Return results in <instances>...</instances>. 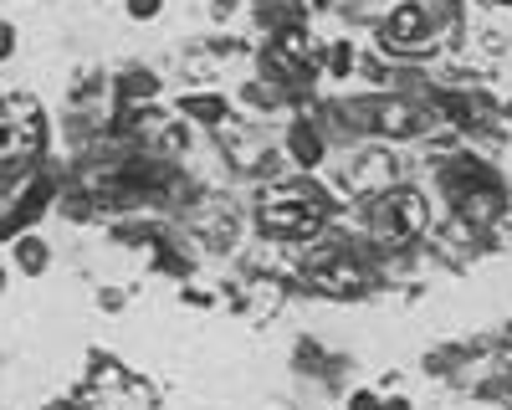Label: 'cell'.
<instances>
[{"label":"cell","mask_w":512,"mask_h":410,"mask_svg":"<svg viewBox=\"0 0 512 410\" xmlns=\"http://www.w3.org/2000/svg\"><path fill=\"white\" fill-rule=\"evenodd\" d=\"M256 216H262V231H272V236H287V241L313 236L328 221V195L313 180H282V185L262 190Z\"/></svg>","instance_id":"obj_1"},{"label":"cell","mask_w":512,"mask_h":410,"mask_svg":"<svg viewBox=\"0 0 512 410\" xmlns=\"http://www.w3.org/2000/svg\"><path fill=\"white\" fill-rule=\"evenodd\" d=\"M436 41H441V21H436L431 0H405L384 21V52H395V57H425V52H436Z\"/></svg>","instance_id":"obj_2"},{"label":"cell","mask_w":512,"mask_h":410,"mask_svg":"<svg viewBox=\"0 0 512 410\" xmlns=\"http://www.w3.org/2000/svg\"><path fill=\"white\" fill-rule=\"evenodd\" d=\"M47 144V118L31 98H6L0 103V159L11 154H36Z\"/></svg>","instance_id":"obj_3"},{"label":"cell","mask_w":512,"mask_h":410,"mask_svg":"<svg viewBox=\"0 0 512 410\" xmlns=\"http://www.w3.org/2000/svg\"><path fill=\"white\" fill-rule=\"evenodd\" d=\"M52 180L47 175H41V180H31L21 195H16V205H11V211L6 216H0V241H16L21 231H31V221L41 216V211H47V205H52Z\"/></svg>","instance_id":"obj_4"},{"label":"cell","mask_w":512,"mask_h":410,"mask_svg":"<svg viewBox=\"0 0 512 410\" xmlns=\"http://www.w3.org/2000/svg\"><path fill=\"white\" fill-rule=\"evenodd\" d=\"M287 154H292V164H303V170H318V164L328 159V144L318 134V123L297 118L292 129H287Z\"/></svg>","instance_id":"obj_5"},{"label":"cell","mask_w":512,"mask_h":410,"mask_svg":"<svg viewBox=\"0 0 512 410\" xmlns=\"http://www.w3.org/2000/svg\"><path fill=\"white\" fill-rule=\"evenodd\" d=\"M379 216L390 221L400 236H410V231H420V226H425V200H420L415 190H395V195H384Z\"/></svg>","instance_id":"obj_6"},{"label":"cell","mask_w":512,"mask_h":410,"mask_svg":"<svg viewBox=\"0 0 512 410\" xmlns=\"http://www.w3.org/2000/svg\"><path fill=\"white\" fill-rule=\"evenodd\" d=\"M180 113L185 118H195V123H205V129H216V123H226V98L221 93H185L180 98Z\"/></svg>","instance_id":"obj_7"},{"label":"cell","mask_w":512,"mask_h":410,"mask_svg":"<svg viewBox=\"0 0 512 410\" xmlns=\"http://www.w3.org/2000/svg\"><path fill=\"white\" fill-rule=\"evenodd\" d=\"M16 267L26 272V277H41L52 267V252H47V241H41L36 231H21L16 236Z\"/></svg>","instance_id":"obj_8"},{"label":"cell","mask_w":512,"mask_h":410,"mask_svg":"<svg viewBox=\"0 0 512 410\" xmlns=\"http://www.w3.org/2000/svg\"><path fill=\"white\" fill-rule=\"evenodd\" d=\"M379 129H384V134H410V129H415V113H410L405 103H384V108H379Z\"/></svg>","instance_id":"obj_9"},{"label":"cell","mask_w":512,"mask_h":410,"mask_svg":"<svg viewBox=\"0 0 512 410\" xmlns=\"http://www.w3.org/2000/svg\"><path fill=\"white\" fill-rule=\"evenodd\" d=\"M328 72L333 77H349L354 72V47H349V41H328Z\"/></svg>","instance_id":"obj_10"},{"label":"cell","mask_w":512,"mask_h":410,"mask_svg":"<svg viewBox=\"0 0 512 410\" xmlns=\"http://www.w3.org/2000/svg\"><path fill=\"white\" fill-rule=\"evenodd\" d=\"M118 88H123V98H149L154 93V77L149 72H123Z\"/></svg>","instance_id":"obj_11"},{"label":"cell","mask_w":512,"mask_h":410,"mask_svg":"<svg viewBox=\"0 0 512 410\" xmlns=\"http://www.w3.org/2000/svg\"><path fill=\"white\" fill-rule=\"evenodd\" d=\"M123 11L134 16V21H154L164 11V0H123Z\"/></svg>","instance_id":"obj_12"},{"label":"cell","mask_w":512,"mask_h":410,"mask_svg":"<svg viewBox=\"0 0 512 410\" xmlns=\"http://www.w3.org/2000/svg\"><path fill=\"white\" fill-rule=\"evenodd\" d=\"M441 108H446L451 118H461V129H472V108H466V98H451V93H446Z\"/></svg>","instance_id":"obj_13"},{"label":"cell","mask_w":512,"mask_h":410,"mask_svg":"<svg viewBox=\"0 0 512 410\" xmlns=\"http://www.w3.org/2000/svg\"><path fill=\"white\" fill-rule=\"evenodd\" d=\"M379 405H384V400H379L374 390H354V395H349V410H379Z\"/></svg>","instance_id":"obj_14"},{"label":"cell","mask_w":512,"mask_h":410,"mask_svg":"<svg viewBox=\"0 0 512 410\" xmlns=\"http://www.w3.org/2000/svg\"><path fill=\"white\" fill-rule=\"evenodd\" d=\"M16 52V26H6V21H0V62H6Z\"/></svg>","instance_id":"obj_15"},{"label":"cell","mask_w":512,"mask_h":410,"mask_svg":"<svg viewBox=\"0 0 512 410\" xmlns=\"http://www.w3.org/2000/svg\"><path fill=\"white\" fill-rule=\"evenodd\" d=\"M379 410H415V405H410V400H384Z\"/></svg>","instance_id":"obj_16"},{"label":"cell","mask_w":512,"mask_h":410,"mask_svg":"<svg viewBox=\"0 0 512 410\" xmlns=\"http://www.w3.org/2000/svg\"><path fill=\"white\" fill-rule=\"evenodd\" d=\"M6 287H11V272H6V267H0V298H6Z\"/></svg>","instance_id":"obj_17"}]
</instances>
